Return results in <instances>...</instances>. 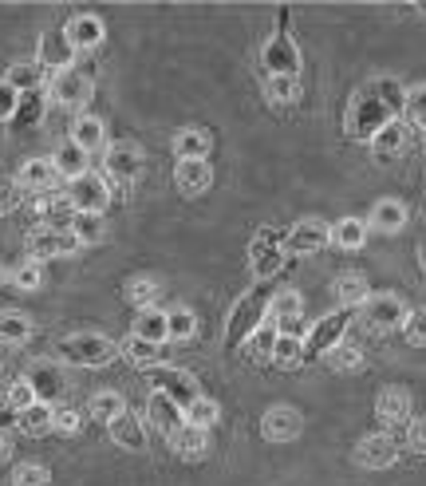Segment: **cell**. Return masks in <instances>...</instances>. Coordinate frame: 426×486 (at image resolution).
<instances>
[{"label": "cell", "mask_w": 426, "mask_h": 486, "mask_svg": "<svg viewBox=\"0 0 426 486\" xmlns=\"http://www.w3.org/2000/svg\"><path fill=\"white\" fill-rule=\"evenodd\" d=\"M402 100H407V91H402L399 80H391V75L371 80L367 88H359L352 95V107H347V119H344L347 135L359 138V143H371L391 119L402 115Z\"/></svg>", "instance_id": "6da1fadb"}, {"label": "cell", "mask_w": 426, "mask_h": 486, "mask_svg": "<svg viewBox=\"0 0 426 486\" xmlns=\"http://www.w3.org/2000/svg\"><path fill=\"white\" fill-rule=\"evenodd\" d=\"M56 356L63 364H75V368H107L118 356V344L103 332H75V337L60 340Z\"/></svg>", "instance_id": "7a4b0ae2"}, {"label": "cell", "mask_w": 426, "mask_h": 486, "mask_svg": "<svg viewBox=\"0 0 426 486\" xmlns=\"http://www.w3.org/2000/svg\"><path fill=\"white\" fill-rule=\"evenodd\" d=\"M63 198L71 202L75 214H103L111 206V190H107V182L95 175V170H87V175L71 178L68 190H63Z\"/></svg>", "instance_id": "3957f363"}, {"label": "cell", "mask_w": 426, "mask_h": 486, "mask_svg": "<svg viewBox=\"0 0 426 486\" xmlns=\"http://www.w3.org/2000/svg\"><path fill=\"white\" fill-rule=\"evenodd\" d=\"M150 392H162L185 412V407L198 399V380L185 368H166V364H158V368H150Z\"/></svg>", "instance_id": "277c9868"}, {"label": "cell", "mask_w": 426, "mask_h": 486, "mask_svg": "<svg viewBox=\"0 0 426 486\" xmlns=\"http://www.w3.org/2000/svg\"><path fill=\"white\" fill-rule=\"evenodd\" d=\"M103 167H107V178L118 182V186H135L142 178V167H147V158H142V147L138 143H111L103 155Z\"/></svg>", "instance_id": "5b68a950"}, {"label": "cell", "mask_w": 426, "mask_h": 486, "mask_svg": "<svg viewBox=\"0 0 426 486\" xmlns=\"http://www.w3.org/2000/svg\"><path fill=\"white\" fill-rule=\"evenodd\" d=\"M95 91V80L80 68H68V71H56L48 83V95L56 100L60 107H71V111H80V107H87V100H91Z\"/></svg>", "instance_id": "8992f818"}, {"label": "cell", "mask_w": 426, "mask_h": 486, "mask_svg": "<svg viewBox=\"0 0 426 486\" xmlns=\"http://www.w3.org/2000/svg\"><path fill=\"white\" fill-rule=\"evenodd\" d=\"M355 462L371 471H387L399 462V439L391 431H375V435H364L355 443Z\"/></svg>", "instance_id": "52a82bcc"}, {"label": "cell", "mask_w": 426, "mask_h": 486, "mask_svg": "<svg viewBox=\"0 0 426 486\" xmlns=\"http://www.w3.org/2000/svg\"><path fill=\"white\" fill-rule=\"evenodd\" d=\"M304 431V415L292 404H272L265 415H260V435L269 443H292Z\"/></svg>", "instance_id": "ba28073f"}, {"label": "cell", "mask_w": 426, "mask_h": 486, "mask_svg": "<svg viewBox=\"0 0 426 486\" xmlns=\"http://www.w3.org/2000/svg\"><path fill=\"white\" fill-rule=\"evenodd\" d=\"M359 309H364V320L379 332L402 329V320H407V309H402V300L395 293H371Z\"/></svg>", "instance_id": "9c48e42d"}, {"label": "cell", "mask_w": 426, "mask_h": 486, "mask_svg": "<svg viewBox=\"0 0 426 486\" xmlns=\"http://www.w3.org/2000/svg\"><path fill=\"white\" fill-rule=\"evenodd\" d=\"M269 317L277 324L280 337H297L300 324H304V297L297 289H280V293L269 300Z\"/></svg>", "instance_id": "30bf717a"}, {"label": "cell", "mask_w": 426, "mask_h": 486, "mask_svg": "<svg viewBox=\"0 0 426 486\" xmlns=\"http://www.w3.org/2000/svg\"><path fill=\"white\" fill-rule=\"evenodd\" d=\"M24 380L32 384V392H36L40 404H48V407L56 404L63 392H68V380H63V368H60L56 360H36V364L28 368Z\"/></svg>", "instance_id": "8fae6325"}, {"label": "cell", "mask_w": 426, "mask_h": 486, "mask_svg": "<svg viewBox=\"0 0 426 486\" xmlns=\"http://www.w3.org/2000/svg\"><path fill=\"white\" fill-rule=\"evenodd\" d=\"M260 63L269 68V75H297L300 80V52L292 44L289 32H277V36L269 40L265 52H260Z\"/></svg>", "instance_id": "7c38bea8"}, {"label": "cell", "mask_w": 426, "mask_h": 486, "mask_svg": "<svg viewBox=\"0 0 426 486\" xmlns=\"http://www.w3.org/2000/svg\"><path fill=\"white\" fill-rule=\"evenodd\" d=\"M80 242L68 230H32L28 233V253L32 262H52V257H71Z\"/></svg>", "instance_id": "4fadbf2b"}, {"label": "cell", "mask_w": 426, "mask_h": 486, "mask_svg": "<svg viewBox=\"0 0 426 486\" xmlns=\"http://www.w3.org/2000/svg\"><path fill=\"white\" fill-rule=\"evenodd\" d=\"M71 60H75V48H71L68 32H43L40 44H36V63L40 68L56 75V71H68Z\"/></svg>", "instance_id": "5bb4252c"}, {"label": "cell", "mask_w": 426, "mask_h": 486, "mask_svg": "<svg viewBox=\"0 0 426 486\" xmlns=\"http://www.w3.org/2000/svg\"><path fill=\"white\" fill-rule=\"evenodd\" d=\"M327 245V222L304 218L284 233V253H320Z\"/></svg>", "instance_id": "9a60e30c"}, {"label": "cell", "mask_w": 426, "mask_h": 486, "mask_svg": "<svg viewBox=\"0 0 426 486\" xmlns=\"http://www.w3.org/2000/svg\"><path fill=\"white\" fill-rule=\"evenodd\" d=\"M347 332V312H332V317H324L316 329L308 332V340H304V360H312V356H324L327 348H336V344L344 340Z\"/></svg>", "instance_id": "2e32d148"}, {"label": "cell", "mask_w": 426, "mask_h": 486, "mask_svg": "<svg viewBox=\"0 0 426 486\" xmlns=\"http://www.w3.org/2000/svg\"><path fill=\"white\" fill-rule=\"evenodd\" d=\"M32 218H36V230H68L75 210L68 198H52V194H36L32 202Z\"/></svg>", "instance_id": "e0dca14e"}, {"label": "cell", "mask_w": 426, "mask_h": 486, "mask_svg": "<svg viewBox=\"0 0 426 486\" xmlns=\"http://www.w3.org/2000/svg\"><path fill=\"white\" fill-rule=\"evenodd\" d=\"M249 262H253V273L257 277H272L284 262V242L272 230H260L257 242H253V253H249Z\"/></svg>", "instance_id": "ac0fdd59"}, {"label": "cell", "mask_w": 426, "mask_h": 486, "mask_svg": "<svg viewBox=\"0 0 426 486\" xmlns=\"http://www.w3.org/2000/svg\"><path fill=\"white\" fill-rule=\"evenodd\" d=\"M375 415L383 427H407L411 424V395L402 387H383L375 399Z\"/></svg>", "instance_id": "d6986e66"}, {"label": "cell", "mask_w": 426, "mask_h": 486, "mask_svg": "<svg viewBox=\"0 0 426 486\" xmlns=\"http://www.w3.org/2000/svg\"><path fill=\"white\" fill-rule=\"evenodd\" d=\"M63 32H68V40H71V48H75V52H95V48L103 44V36H107L103 20H99V16H91V13L71 16Z\"/></svg>", "instance_id": "ffe728a7"}, {"label": "cell", "mask_w": 426, "mask_h": 486, "mask_svg": "<svg viewBox=\"0 0 426 486\" xmlns=\"http://www.w3.org/2000/svg\"><path fill=\"white\" fill-rule=\"evenodd\" d=\"M147 419H150V427H158L166 439L185 424V419H182V407L174 404V399H166L162 392H150V399H147Z\"/></svg>", "instance_id": "44dd1931"}, {"label": "cell", "mask_w": 426, "mask_h": 486, "mask_svg": "<svg viewBox=\"0 0 426 486\" xmlns=\"http://www.w3.org/2000/svg\"><path fill=\"white\" fill-rule=\"evenodd\" d=\"M16 182L24 186V194H52V186H56V167H52V158H28L20 167Z\"/></svg>", "instance_id": "7402d4cb"}, {"label": "cell", "mask_w": 426, "mask_h": 486, "mask_svg": "<svg viewBox=\"0 0 426 486\" xmlns=\"http://www.w3.org/2000/svg\"><path fill=\"white\" fill-rule=\"evenodd\" d=\"M174 182H178V190L182 194H202V190H210V182H213V167L210 162H198V158H185L174 167Z\"/></svg>", "instance_id": "603a6c76"}, {"label": "cell", "mask_w": 426, "mask_h": 486, "mask_svg": "<svg viewBox=\"0 0 426 486\" xmlns=\"http://www.w3.org/2000/svg\"><path fill=\"white\" fill-rule=\"evenodd\" d=\"M260 293H253V297H245L241 305L233 309V320H229V337H225V344L233 348V344H241V337H249V332H257V312H260Z\"/></svg>", "instance_id": "cb8c5ba5"}, {"label": "cell", "mask_w": 426, "mask_h": 486, "mask_svg": "<svg viewBox=\"0 0 426 486\" xmlns=\"http://www.w3.org/2000/svg\"><path fill=\"white\" fill-rule=\"evenodd\" d=\"M107 427H111V439L123 451H142V447H147V427H142V419L130 412V407L115 419V424H107Z\"/></svg>", "instance_id": "d4e9b609"}, {"label": "cell", "mask_w": 426, "mask_h": 486, "mask_svg": "<svg viewBox=\"0 0 426 486\" xmlns=\"http://www.w3.org/2000/svg\"><path fill=\"white\" fill-rule=\"evenodd\" d=\"M402 225H407V206H402L399 198H379L375 206H371V230L399 233Z\"/></svg>", "instance_id": "484cf974"}, {"label": "cell", "mask_w": 426, "mask_h": 486, "mask_svg": "<svg viewBox=\"0 0 426 486\" xmlns=\"http://www.w3.org/2000/svg\"><path fill=\"white\" fill-rule=\"evenodd\" d=\"M402 147H407V119H391L383 131L371 138V155L383 158V162H387V158H395Z\"/></svg>", "instance_id": "4316f807"}, {"label": "cell", "mask_w": 426, "mask_h": 486, "mask_svg": "<svg viewBox=\"0 0 426 486\" xmlns=\"http://www.w3.org/2000/svg\"><path fill=\"white\" fill-rule=\"evenodd\" d=\"M364 242H367L364 218H340L336 225H327V245H336V250H359Z\"/></svg>", "instance_id": "83f0119b"}, {"label": "cell", "mask_w": 426, "mask_h": 486, "mask_svg": "<svg viewBox=\"0 0 426 486\" xmlns=\"http://www.w3.org/2000/svg\"><path fill=\"white\" fill-rule=\"evenodd\" d=\"M170 447L178 451L182 459H202L205 451H210V431H202V427H190V424H182L178 431L170 435Z\"/></svg>", "instance_id": "f1b7e54d"}, {"label": "cell", "mask_w": 426, "mask_h": 486, "mask_svg": "<svg viewBox=\"0 0 426 486\" xmlns=\"http://www.w3.org/2000/svg\"><path fill=\"white\" fill-rule=\"evenodd\" d=\"M210 150H213V138H210V131H202V127H185V131L174 138V155H178V162H185V158L205 162Z\"/></svg>", "instance_id": "f546056e"}, {"label": "cell", "mask_w": 426, "mask_h": 486, "mask_svg": "<svg viewBox=\"0 0 426 486\" xmlns=\"http://www.w3.org/2000/svg\"><path fill=\"white\" fill-rule=\"evenodd\" d=\"M71 143L80 147V150H87V155L103 150V143H107V127H103V119H91V115L75 119V123H71Z\"/></svg>", "instance_id": "4dcf8cb0"}, {"label": "cell", "mask_w": 426, "mask_h": 486, "mask_svg": "<svg viewBox=\"0 0 426 486\" xmlns=\"http://www.w3.org/2000/svg\"><path fill=\"white\" fill-rule=\"evenodd\" d=\"M87 158H91V155H87V150H80V147H75L71 143V138H68V143H60L56 147V155H52V167H56V175H63V178H80V175H87V170H91V167H87Z\"/></svg>", "instance_id": "1f68e13d"}, {"label": "cell", "mask_w": 426, "mask_h": 486, "mask_svg": "<svg viewBox=\"0 0 426 486\" xmlns=\"http://www.w3.org/2000/svg\"><path fill=\"white\" fill-rule=\"evenodd\" d=\"M130 337L138 340H150V344H166V312L162 309H142L135 317V329H130Z\"/></svg>", "instance_id": "d6a6232c"}, {"label": "cell", "mask_w": 426, "mask_h": 486, "mask_svg": "<svg viewBox=\"0 0 426 486\" xmlns=\"http://www.w3.org/2000/svg\"><path fill=\"white\" fill-rule=\"evenodd\" d=\"M332 289H336V300L347 309V305H364V300L371 297V285H367V277L364 273H340L332 281Z\"/></svg>", "instance_id": "836d02e7"}, {"label": "cell", "mask_w": 426, "mask_h": 486, "mask_svg": "<svg viewBox=\"0 0 426 486\" xmlns=\"http://www.w3.org/2000/svg\"><path fill=\"white\" fill-rule=\"evenodd\" d=\"M68 233L80 245H99L107 237V222H103V214H75L71 225H68Z\"/></svg>", "instance_id": "e575fe53"}, {"label": "cell", "mask_w": 426, "mask_h": 486, "mask_svg": "<svg viewBox=\"0 0 426 486\" xmlns=\"http://www.w3.org/2000/svg\"><path fill=\"white\" fill-rule=\"evenodd\" d=\"M5 83H8V88H16L20 95L40 91V83H43V68H40L36 60H20V63H13V68H8Z\"/></svg>", "instance_id": "d590c367"}, {"label": "cell", "mask_w": 426, "mask_h": 486, "mask_svg": "<svg viewBox=\"0 0 426 486\" xmlns=\"http://www.w3.org/2000/svg\"><path fill=\"white\" fill-rule=\"evenodd\" d=\"M16 427L24 431V435H48L52 427H56V407L48 404H32L28 412L16 415Z\"/></svg>", "instance_id": "8d00e7d4"}, {"label": "cell", "mask_w": 426, "mask_h": 486, "mask_svg": "<svg viewBox=\"0 0 426 486\" xmlns=\"http://www.w3.org/2000/svg\"><path fill=\"white\" fill-rule=\"evenodd\" d=\"M324 360H327V368H336V372H359L364 368V348H359L355 340H340L336 348L324 352Z\"/></svg>", "instance_id": "74e56055"}, {"label": "cell", "mask_w": 426, "mask_h": 486, "mask_svg": "<svg viewBox=\"0 0 426 486\" xmlns=\"http://www.w3.org/2000/svg\"><path fill=\"white\" fill-rule=\"evenodd\" d=\"M123 352H127L130 364H138V368H147V372L158 368L162 356H166V348H162V344H150V340H138V337H127Z\"/></svg>", "instance_id": "f35d334b"}, {"label": "cell", "mask_w": 426, "mask_h": 486, "mask_svg": "<svg viewBox=\"0 0 426 486\" xmlns=\"http://www.w3.org/2000/svg\"><path fill=\"white\" fill-rule=\"evenodd\" d=\"M32 337V320L16 309H5L0 312V344H24Z\"/></svg>", "instance_id": "ab89813d"}, {"label": "cell", "mask_w": 426, "mask_h": 486, "mask_svg": "<svg viewBox=\"0 0 426 486\" xmlns=\"http://www.w3.org/2000/svg\"><path fill=\"white\" fill-rule=\"evenodd\" d=\"M277 368H300L304 364V340L300 337H280L277 332V344H272V360Z\"/></svg>", "instance_id": "60d3db41"}, {"label": "cell", "mask_w": 426, "mask_h": 486, "mask_svg": "<svg viewBox=\"0 0 426 486\" xmlns=\"http://www.w3.org/2000/svg\"><path fill=\"white\" fill-rule=\"evenodd\" d=\"M158 293H162V285H158L155 277H130V281H127V300H130V305H135L138 312H142V309H155Z\"/></svg>", "instance_id": "b9f144b4"}, {"label": "cell", "mask_w": 426, "mask_h": 486, "mask_svg": "<svg viewBox=\"0 0 426 486\" xmlns=\"http://www.w3.org/2000/svg\"><path fill=\"white\" fill-rule=\"evenodd\" d=\"M182 419H185V424H190V427H202V431H210V427H217V419H222V407H217L213 399L198 395V399H194V404H190V407H185V412H182Z\"/></svg>", "instance_id": "7bdbcfd3"}, {"label": "cell", "mask_w": 426, "mask_h": 486, "mask_svg": "<svg viewBox=\"0 0 426 486\" xmlns=\"http://www.w3.org/2000/svg\"><path fill=\"white\" fill-rule=\"evenodd\" d=\"M265 95H269V103H297L300 100V80L297 75H269V83H265Z\"/></svg>", "instance_id": "ee69618b"}, {"label": "cell", "mask_w": 426, "mask_h": 486, "mask_svg": "<svg viewBox=\"0 0 426 486\" xmlns=\"http://www.w3.org/2000/svg\"><path fill=\"white\" fill-rule=\"evenodd\" d=\"M127 412V399L118 395V392H95L91 399V415L99 419V424H115L118 415Z\"/></svg>", "instance_id": "f6af8a7d"}, {"label": "cell", "mask_w": 426, "mask_h": 486, "mask_svg": "<svg viewBox=\"0 0 426 486\" xmlns=\"http://www.w3.org/2000/svg\"><path fill=\"white\" fill-rule=\"evenodd\" d=\"M194 332H198V317H194V309H170L166 312V337L170 340H190Z\"/></svg>", "instance_id": "bcb514c9"}, {"label": "cell", "mask_w": 426, "mask_h": 486, "mask_svg": "<svg viewBox=\"0 0 426 486\" xmlns=\"http://www.w3.org/2000/svg\"><path fill=\"white\" fill-rule=\"evenodd\" d=\"M8 281H13L16 289H24V293H36V289L43 285V269H40V262L28 257V262H20L13 273H8Z\"/></svg>", "instance_id": "7dc6e473"}, {"label": "cell", "mask_w": 426, "mask_h": 486, "mask_svg": "<svg viewBox=\"0 0 426 486\" xmlns=\"http://www.w3.org/2000/svg\"><path fill=\"white\" fill-rule=\"evenodd\" d=\"M16 123L20 127H36L40 119H43V91H28V95H20V103H16Z\"/></svg>", "instance_id": "c3c4849f"}, {"label": "cell", "mask_w": 426, "mask_h": 486, "mask_svg": "<svg viewBox=\"0 0 426 486\" xmlns=\"http://www.w3.org/2000/svg\"><path fill=\"white\" fill-rule=\"evenodd\" d=\"M402 115H407V123L426 127V83H414V88L407 91V100H402Z\"/></svg>", "instance_id": "681fc988"}, {"label": "cell", "mask_w": 426, "mask_h": 486, "mask_svg": "<svg viewBox=\"0 0 426 486\" xmlns=\"http://www.w3.org/2000/svg\"><path fill=\"white\" fill-rule=\"evenodd\" d=\"M13 486H52V471L43 462H20L13 471Z\"/></svg>", "instance_id": "f907efd6"}, {"label": "cell", "mask_w": 426, "mask_h": 486, "mask_svg": "<svg viewBox=\"0 0 426 486\" xmlns=\"http://www.w3.org/2000/svg\"><path fill=\"white\" fill-rule=\"evenodd\" d=\"M272 344H277V329H257V332H249L245 348L253 360H272Z\"/></svg>", "instance_id": "816d5d0a"}, {"label": "cell", "mask_w": 426, "mask_h": 486, "mask_svg": "<svg viewBox=\"0 0 426 486\" xmlns=\"http://www.w3.org/2000/svg\"><path fill=\"white\" fill-rule=\"evenodd\" d=\"M32 404H40V399H36V392H32V384H28V380H16L13 387H8V407H13L16 415H20V412H28Z\"/></svg>", "instance_id": "f5cc1de1"}, {"label": "cell", "mask_w": 426, "mask_h": 486, "mask_svg": "<svg viewBox=\"0 0 426 486\" xmlns=\"http://www.w3.org/2000/svg\"><path fill=\"white\" fill-rule=\"evenodd\" d=\"M20 198H24V186H20L16 178H0V218L13 214L20 206Z\"/></svg>", "instance_id": "db71d44e"}, {"label": "cell", "mask_w": 426, "mask_h": 486, "mask_svg": "<svg viewBox=\"0 0 426 486\" xmlns=\"http://www.w3.org/2000/svg\"><path fill=\"white\" fill-rule=\"evenodd\" d=\"M402 337L422 348V344H426V309L407 312V320H402Z\"/></svg>", "instance_id": "11a10c76"}, {"label": "cell", "mask_w": 426, "mask_h": 486, "mask_svg": "<svg viewBox=\"0 0 426 486\" xmlns=\"http://www.w3.org/2000/svg\"><path fill=\"white\" fill-rule=\"evenodd\" d=\"M16 103H20V91L0 80V123H8V119L16 115Z\"/></svg>", "instance_id": "9f6ffc18"}, {"label": "cell", "mask_w": 426, "mask_h": 486, "mask_svg": "<svg viewBox=\"0 0 426 486\" xmlns=\"http://www.w3.org/2000/svg\"><path fill=\"white\" fill-rule=\"evenodd\" d=\"M407 443H411V451L426 455V415L422 419H411V424H407Z\"/></svg>", "instance_id": "6f0895ef"}, {"label": "cell", "mask_w": 426, "mask_h": 486, "mask_svg": "<svg viewBox=\"0 0 426 486\" xmlns=\"http://www.w3.org/2000/svg\"><path fill=\"white\" fill-rule=\"evenodd\" d=\"M56 431L75 435V431H80V412H75V407H56Z\"/></svg>", "instance_id": "680465c9"}, {"label": "cell", "mask_w": 426, "mask_h": 486, "mask_svg": "<svg viewBox=\"0 0 426 486\" xmlns=\"http://www.w3.org/2000/svg\"><path fill=\"white\" fill-rule=\"evenodd\" d=\"M8 455V435H5V427H0V459Z\"/></svg>", "instance_id": "91938a15"}, {"label": "cell", "mask_w": 426, "mask_h": 486, "mask_svg": "<svg viewBox=\"0 0 426 486\" xmlns=\"http://www.w3.org/2000/svg\"><path fill=\"white\" fill-rule=\"evenodd\" d=\"M419 265H422V273H426V242L419 245Z\"/></svg>", "instance_id": "94428289"}, {"label": "cell", "mask_w": 426, "mask_h": 486, "mask_svg": "<svg viewBox=\"0 0 426 486\" xmlns=\"http://www.w3.org/2000/svg\"><path fill=\"white\" fill-rule=\"evenodd\" d=\"M5 281H8V269H5V265H0V285H5Z\"/></svg>", "instance_id": "6125c7cd"}]
</instances>
